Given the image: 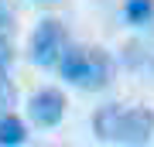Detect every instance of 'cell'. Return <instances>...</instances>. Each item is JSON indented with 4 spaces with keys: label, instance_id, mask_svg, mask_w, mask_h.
<instances>
[{
    "label": "cell",
    "instance_id": "obj_1",
    "mask_svg": "<svg viewBox=\"0 0 154 147\" xmlns=\"http://www.w3.org/2000/svg\"><path fill=\"white\" fill-rule=\"evenodd\" d=\"M93 133L103 144L137 147L154 137V109L151 106H99L93 113Z\"/></svg>",
    "mask_w": 154,
    "mask_h": 147
},
{
    "label": "cell",
    "instance_id": "obj_2",
    "mask_svg": "<svg viewBox=\"0 0 154 147\" xmlns=\"http://www.w3.org/2000/svg\"><path fill=\"white\" fill-rule=\"evenodd\" d=\"M55 69L69 86L86 89V93H99L110 82L113 62L103 48H72V44H65L58 62H55Z\"/></svg>",
    "mask_w": 154,
    "mask_h": 147
},
{
    "label": "cell",
    "instance_id": "obj_3",
    "mask_svg": "<svg viewBox=\"0 0 154 147\" xmlns=\"http://www.w3.org/2000/svg\"><path fill=\"white\" fill-rule=\"evenodd\" d=\"M69 44V31L62 27V21H55V17H45V21L34 27V34H31V44H28V58L34 62L38 69H55V62H58V55L62 48Z\"/></svg>",
    "mask_w": 154,
    "mask_h": 147
},
{
    "label": "cell",
    "instance_id": "obj_4",
    "mask_svg": "<svg viewBox=\"0 0 154 147\" xmlns=\"http://www.w3.org/2000/svg\"><path fill=\"white\" fill-rule=\"evenodd\" d=\"M65 109H69V99L58 93V89H38V93L31 96V103H28V120L34 127H41V130H48V127H58L62 123V116H65Z\"/></svg>",
    "mask_w": 154,
    "mask_h": 147
},
{
    "label": "cell",
    "instance_id": "obj_5",
    "mask_svg": "<svg viewBox=\"0 0 154 147\" xmlns=\"http://www.w3.org/2000/svg\"><path fill=\"white\" fill-rule=\"evenodd\" d=\"M28 144V127L14 113H0V147H21Z\"/></svg>",
    "mask_w": 154,
    "mask_h": 147
},
{
    "label": "cell",
    "instance_id": "obj_6",
    "mask_svg": "<svg viewBox=\"0 0 154 147\" xmlns=\"http://www.w3.org/2000/svg\"><path fill=\"white\" fill-rule=\"evenodd\" d=\"M123 17H127V24H134V27L151 24L154 21V0H127L123 4Z\"/></svg>",
    "mask_w": 154,
    "mask_h": 147
},
{
    "label": "cell",
    "instance_id": "obj_7",
    "mask_svg": "<svg viewBox=\"0 0 154 147\" xmlns=\"http://www.w3.org/2000/svg\"><path fill=\"white\" fill-rule=\"evenodd\" d=\"M17 103V89L11 79H4V72H0V113H11Z\"/></svg>",
    "mask_w": 154,
    "mask_h": 147
},
{
    "label": "cell",
    "instance_id": "obj_8",
    "mask_svg": "<svg viewBox=\"0 0 154 147\" xmlns=\"http://www.w3.org/2000/svg\"><path fill=\"white\" fill-rule=\"evenodd\" d=\"M11 62H14V41L7 31H0V72L11 69Z\"/></svg>",
    "mask_w": 154,
    "mask_h": 147
},
{
    "label": "cell",
    "instance_id": "obj_9",
    "mask_svg": "<svg viewBox=\"0 0 154 147\" xmlns=\"http://www.w3.org/2000/svg\"><path fill=\"white\" fill-rule=\"evenodd\" d=\"M11 27H14V11L0 0V31H11Z\"/></svg>",
    "mask_w": 154,
    "mask_h": 147
},
{
    "label": "cell",
    "instance_id": "obj_10",
    "mask_svg": "<svg viewBox=\"0 0 154 147\" xmlns=\"http://www.w3.org/2000/svg\"><path fill=\"white\" fill-rule=\"evenodd\" d=\"M41 4H55V0H41Z\"/></svg>",
    "mask_w": 154,
    "mask_h": 147
}]
</instances>
